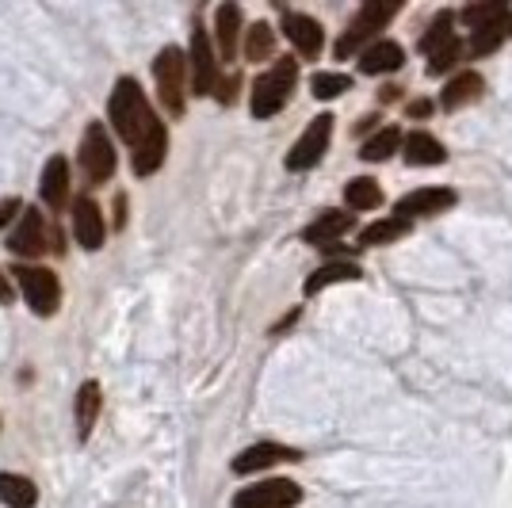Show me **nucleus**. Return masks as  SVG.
<instances>
[{"mask_svg":"<svg viewBox=\"0 0 512 508\" xmlns=\"http://www.w3.org/2000/svg\"><path fill=\"white\" fill-rule=\"evenodd\" d=\"M107 115H111V127L115 134L130 146V165L138 176H153V172L165 165V153H169V134L161 127V119L153 115L150 100L142 85L134 77H119L115 92L107 100Z\"/></svg>","mask_w":512,"mask_h":508,"instance_id":"nucleus-1","label":"nucleus"},{"mask_svg":"<svg viewBox=\"0 0 512 508\" xmlns=\"http://www.w3.org/2000/svg\"><path fill=\"white\" fill-rule=\"evenodd\" d=\"M295 81H299V62L295 58H276V65L264 77H256L253 100H249L256 119L279 115L287 107V100H291V92H295Z\"/></svg>","mask_w":512,"mask_h":508,"instance_id":"nucleus-2","label":"nucleus"},{"mask_svg":"<svg viewBox=\"0 0 512 508\" xmlns=\"http://www.w3.org/2000/svg\"><path fill=\"white\" fill-rule=\"evenodd\" d=\"M153 81H157V96H161V107L169 111L172 119L184 115L188 107V54L180 46H165L153 62Z\"/></svg>","mask_w":512,"mask_h":508,"instance_id":"nucleus-3","label":"nucleus"},{"mask_svg":"<svg viewBox=\"0 0 512 508\" xmlns=\"http://www.w3.org/2000/svg\"><path fill=\"white\" fill-rule=\"evenodd\" d=\"M8 249L16 256H31V260H39L43 253H62V233L50 230V222H46L39 211H23L20 214V226L8 233Z\"/></svg>","mask_w":512,"mask_h":508,"instance_id":"nucleus-4","label":"nucleus"},{"mask_svg":"<svg viewBox=\"0 0 512 508\" xmlns=\"http://www.w3.org/2000/svg\"><path fill=\"white\" fill-rule=\"evenodd\" d=\"M12 276L20 283L27 306H31L39 318H50V314L58 310V302H62V283H58V276H54L50 268H43V264H20V268H12Z\"/></svg>","mask_w":512,"mask_h":508,"instance_id":"nucleus-5","label":"nucleus"},{"mask_svg":"<svg viewBox=\"0 0 512 508\" xmlns=\"http://www.w3.org/2000/svg\"><path fill=\"white\" fill-rule=\"evenodd\" d=\"M398 16V4H379V0H371V4H363L360 12H356V20L348 23V31L341 35V43L333 46V54H337V62H344L348 54H356L367 39H375L379 31H383L386 23Z\"/></svg>","mask_w":512,"mask_h":508,"instance_id":"nucleus-6","label":"nucleus"},{"mask_svg":"<svg viewBox=\"0 0 512 508\" xmlns=\"http://www.w3.org/2000/svg\"><path fill=\"white\" fill-rule=\"evenodd\" d=\"M77 157H81V172L88 176V184H107V180L115 176L119 157H115V146H111V138H107L104 123H88Z\"/></svg>","mask_w":512,"mask_h":508,"instance_id":"nucleus-7","label":"nucleus"},{"mask_svg":"<svg viewBox=\"0 0 512 508\" xmlns=\"http://www.w3.org/2000/svg\"><path fill=\"white\" fill-rule=\"evenodd\" d=\"M329 142H333V115H318V119H310V127L302 130V138L291 146V153H287V169L291 172L314 169L321 157H325Z\"/></svg>","mask_w":512,"mask_h":508,"instance_id":"nucleus-8","label":"nucleus"},{"mask_svg":"<svg viewBox=\"0 0 512 508\" xmlns=\"http://www.w3.org/2000/svg\"><path fill=\"white\" fill-rule=\"evenodd\" d=\"M188 73H192V88L195 96H211L214 88H218V58H214V46H211V35L195 23L192 31V50H188Z\"/></svg>","mask_w":512,"mask_h":508,"instance_id":"nucleus-9","label":"nucleus"},{"mask_svg":"<svg viewBox=\"0 0 512 508\" xmlns=\"http://www.w3.org/2000/svg\"><path fill=\"white\" fill-rule=\"evenodd\" d=\"M302 501V489L287 478H268L256 486L241 489L234 497V508H295Z\"/></svg>","mask_w":512,"mask_h":508,"instance_id":"nucleus-10","label":"nucleus"},{"mask_svg":"<svg viewBox=\"0 0 512 508\" xmlns=\"http://www.w3.org/2000/svg\"><path fill=\"white\" fill-rule=\"evenodd\" d=\"M73 237H77V245L88 249V253H96V249L104 245L107 226H104V214H100V207H96L92 195H81V199L73 203Z\"/></svg>","mask_w":512,"mask_h":508,"instance_id":"nucleus-11","label":"nucleus"},{"mask_svg":"<svg viewBox=\"0 0 512 508\" xmlns=\"http://www.w3.org/2000/svg\"><path fill=\"white\" fill-rule=\"evenodd\" d=\"M448 207H455V191L451 188H417L398 199L394 214L413 222V218H428V214H440L448 211Z\"/></svg>","mask_w":512,"mask_h":508,"instance_id":"nucleus-12","label":"nucleus"},{"mask_svg":"<svg viewBox=\"0 0 512 508\" xmlns=\"http://www.w3.org/2000/svg\"><path fill=\"white\" fill-rule=\"evenodd\" d=\"M302 451L299 447H287V444H253L245 447L241 455L234 459L237 474H256V470H268L276 463H299Z\"/></svg>","mask_w":512,"mask_h":508,"instance_id":"nucleus-13","label":"nucleus"},{"mask_svg":"<svg viewBox=\"0 0 512 508\" xmlns=\"http://www.w3.org/2000/svg\"><path fill=\"white\" fill-rule=\"evenodd\" d=\"M352 214L344 211H321L306 230H302V241L306 245H314V249H337V241H341V233L352 230Z\"/></svg>","mask_w":512,"mask_h":508,"instance_id":"nucleus-14","label":"nucleus"},{"mask_svg":"<svg viewBox=\"0 0 512 508\" xmlns=\"http://www.w3.org/2000/svg\"><path fill=\"white\" fill-rule=\"evenodd\" d=\"M283 31H287V39L295 43V50H299L302 58H318L321 46H325L321 23L302 16V12H283Z\"/></svg>","mask_w":512,"mask_h":508,"instance_id":"nucleus-15","label":"nucleus"},{"mask_svg":"<svg viewBox=\"0 0 512 508\" xmlns=\"http://www.w3.org/2000/svg\"><path fill=\"white\" fill-rule=\"evenodd\" d=\"M237 39H241V8L237 4H218L214 12V43H218V62H234Z\"/></svg>","mask_w":512,"mask_h":508,"instance_id":"nucleus-16","label":"nucleus"},{"mask_svg":"<svg viewBox=\"0 0 512 508\" xmlns=\"http://www.w3.org/2000/svg\"><path fill=\"white\" fill-rule=\"evenodd\" d=\"M402 62H406L402 46L390 43V39H379V43H371L360 54V73H367V77H379V73H398V69H402Z\"/></svg>","mask_w":512,"mask_h":508,"instance_id":"nucleus-17","label":"nucleus"},{"mask_svg":"<svg viewBox=\"0 0 512 508\" xmlns=\"http://www.w3.org/2000/svg\"><path fill=\"white\" fill-rule=\"evenodd\" d=\"M39 195H43V203L50 207V211H62V207H65V199H69V165H65L62 153L46 161Z\"/></svg>","mask_w":512,"mask_h":508,"instance_id":"nucleus-18","label":"nucleus"},{"mask_svg":"<svg viewBox=\"0 0 512 508\" xmlns=\"http://www.w3.org/2000/svg\"><path fill=\"white\" fill-rule=\"evenodd\" d=\"M402 153H406L409 165H417V169L444 165V161H448V149L440 146L432 134H425V130H413L409 138H402Z\"/></svg>","mask_w":512,"mask_h":508,"instance_id":"nucleus-19","label":"nucleus"},{"mask_svg":"<svg viewBox=\"0 0 512 508\" xmlns=\"http://www.w3.org/2000/svg\"><path fill=\"white\" fill-rule=\"evenodd\" d=\"M482 88H486V81H482L474 69H467V73H459V77L440 92V107H444V111H459V107L474 104V100L482 96Z\"/></svg>","mask_w":512,"mask_h":508,"instance_id":"nucleus-20","label":"nucleus"},{"mask_svg":"<svg viewBox=\"0 0 512 508\" xmlns=\"http://www.w3.org/2000/svg\"><path fill=\"white\" fill-rule=\"evenodd\" d=\"M0 505L8 508H35L39 505V489L23 474H0Z\"/></svg>","mask_w":512,"mask_h":508,"instance_id":"nucleus-21","label":"nucleus"},{"mask_svg":"<svg viewBox=\"0 0 512 508\" xmlns=\"http://www.w3.org/2000/svg\"><path fill=\"white\" fill-rule=\"evenodd\" d=\"M100 405H104L100 382H85V386L77 390V436H81V440L92 436V428L100 421Z\"/></svg>","mask_w":512,"mask_h":508,"instance_id":"nucleus-22","label":"nucleus"},{"mask_svg":"<svg viewBox=\"0 0 512 508\" xmlns=\"http://www.w3.org/2000/svg\"><path fill=\"white\" fill-rule=\"evenodd\" d=\"M352 279H360V268L348 264V260H333V264H321L318 272L302 283V291L306 295H318V291L333 287V283H352Z\"/></svg>","mask_w":512,"mask_h":508,"instance_id":"nucleus-23","label":"nucleus"},{"mask_svg":"<svg viewBox=\"0 0 512 508\" xmlns=\"http://www.w3.org/2000/svg\"><path fill=\"white\" fill-rule=\"evenodd\" d=\"M409 230H413V222L398 218V214H390V218H379V222H371V226L360 233V249H371V245H390V241L406 237Z\"/></svg>","mask_w":512,"mask_h":508,"instance_id":"nucleus-24","label":"nucleus"},{"mask_svg":"<svg viewBox=\"0 0 512 508\" xmlns=\"http://www.w3.org/2000/svg\"><path fill=\"white\" fill-rule=\"evenodd\" d=\"M509 20V4H501V0H493V4H467L463 8V23L470 27V35H478V31H490L497 23Z\"/></svg>","mask_w":512,"mask_h":508,"instance_id":"nucleus-25","label":"nucleus"},{"mask_svg":"<svg viewBox=\"0 0 512 508\" xmlns=\"http://www.w3.org/2000/svg\"><path fill=\"white\" fill-rule=\"evenodd\" d=\"M344 203H348L352 211H375V207L383 203V188H379L371 176H356V180L344 184Z\"/></svg>","mask_w":512,"mask_h":508,"instance_id":"nucleus-26","label":"nucleus"},{"mask_svg":"<svg viewBox=\"0 0 512 508\" xmlns=\"http://www.w3.org/2000/svg\"><path fill=\"white\" fill-rule=\"evenodd\" d=\"M276 54V31L268 23H253L245 31V58L249 62H268Z\"/></svg>","mask_w":512,"mask_h":508,"instance_id":"nucleus-27","label":"nucleus"},{"mask_svg":"<svg viewBox=\"0 0 512 508\" xmlns=\"http://www.w3.org/2000/svg\"><path fill=\"white\" fill-rule=\"evenodd\" d=\"M455 39H459V35H455V12H448V8H444L436 20L428 23L425 35H421V50H425V54H436L440 46L455 43Z\"/></svg>","mask_w":512,"mask_h":508,"instance_id":"nucleus-28","label":"nucleus"},{"mask_svg":"<svg viewBox=\"0 0 512 508\" xmlns=\"http://www.w3.org/2000/svg\"><path fill=\"white\" fill-rule=\"evenodd\" d=\"M398 149H402V130H398V127H383L379 134H375V138H367V142H363L360 157L375 165V161H386V157H394Z\"/></svg>","mask_w":512,"mask_h":508,"instance_id":"nucleus-29","label":"nucleus"},{"mask_svg":"<svg viewBox=\"0 0 512 508\" xmlns=\"http://www.w3.org/2000/svg\"><path fill=\"white\" fill-rule=\"evenodd\" d=\"M310 88H314L318 100H337L341 92L352 88V77H348V73H314V77H310Z\"/></svg>","mask_w":512,"mask_h":508,"instance_id":"nucleus-30","label":"nucleus"},{"mask_svg":"<svg viewBox=\"0 0 512 508\" xmlns=\"http://www.w3.org/2000/svg\"><path fill=\"white\" fill-rule=\"evenodd\" d=\"M463 58V43L455 39V43L448 46H440L436 54H428V77H440V73H448L451 65Z\"/></svg>","mask_w":512,"mask_h":508,"instance_id":"nucleus-31","label":"nucleus"},{"mask_svg":"<svg viewBox=\"0 0 512 508\" xmlns=\"http://www.w3.org/2000/svg\"><path fill=\"white\" fill-rule=\"evenodd\" d=\"M16 211H20V199H4V203H0V226H8Z\"/></svg>","mask_w":512,"mask_h":508,"instance_id":"nucleus-32","label":"nucleus"},{"mask_svg":"<svg viewBox=\"0 0 512 508\" xmlns=\"http://www.w3.org/2000/svg\"><path fill=\"white\" fill-rule=\"evenodd\" d=\"M123 222H127V199L119 195V199H115V226L123 230Z\"/></svg>","mask_w":512,"mask_h":508,"instance_id":"nucleus-33","label":"nucleus"},{"mask_svg":"<svg viewBox=\"0 0 512 508\" xmlns=\"http://www.w3.org/2000/svg\"><path fill=\"white\" fill-rule=\"evenodd\" d=\"M12 298H16V291H12V283H8V279L0 276V302H12Z\"/></svg>","mask_w":512,"mask_h":508,"instance_id":"nucleus-34","label":"nucleus"},{"mask_svg":"<svg viewBox=\"0 0 512 508\" xmlns=\"http://www.w3.org/2000/svg\"><path fill=\"white\" fill-rule=\"evenodd\" d=\"M409 111H413V115H417V119H425L428 111H432V104H425V100H421V104H413V107H409Z\"/></svg>","mask_w":512,"mask_h":508,"instance_id":"nucleus-35","label":"nucleus"}]
</instances>
